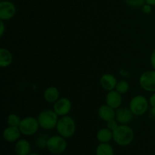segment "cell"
I'll use <instances>...</instances> for the list:
<instances>
[{"label": "cell", "instance_id": "cell-1", "mask_svg": "<svg viewBox=\"0 0 155 155\" xmlns=\"http://www.w3.org/2000/svg\"><path fill=\"white\" fill-rule=\"evenodd\" d=\"M134 131L127 124H120L113 131V140L120 146H127L134 139Z\"/></svg>", "mask_w": 155, "mask_h": 155}, {"label": "cell", "instance_id": "cell-2", "mask_svg": "<svg viewBox=\"0 0 155 155\" xmlns=\"http://www.w3.org/2000/svg\"><path fill=\"white\" fill-rule=\"evenodd\" d=\"M55 129L58 135L65 139H69L75 134L77 126L74 118L67 115L59 118Z\"/></svg>", "mask_w": 155, "mask_h": 155}, {"label": "cell", "instance_id": "cell-3", "mask_svg": "<svg viewBox=\"0 0 155 155\" xmlns=\"http://www.w3.org/2000/svg\"><path fill=\"white\" fill-rule=\"evenodd\" d=\"M58 117L54 110H42L37 117L39 127L45 130H51L56 128L59 120Z\"/></svg>", "mask_w": 155, "mask_h": 155}, {"label": "cell", "instance_id": "cell-4", "mask_svg": "<svg viewBox=\"0 0 155 155\" xmlns=\"http://www.w3.org/2000/svg\"><path fill=\"white\" fill-rule=\"evenodd\" d=\"M149 101L145 96L138 95L133 97L130 102L129 108L134 116H142L148 110Z\"/></svg>", "mask_w": 155, "mask_h": 155}, {"label": "cell", "instance_id": "cell-5", "mask_svg": "<svg viewBox=\"0 0 155 155\" xmlns=\"http://www.w3.org/2000/svg\"><path fill=\"white\" fill-rule=\"evenodd\" d=\"M68 143L66 139L60 135L52 136L48 138L46 148L51 154L54 155L61 154L66 151Z\"/></svg>", "mask_w": 155, "mask_h": 155}, {"label": "cell", "instance_id": "cell-6", "mask_svg": "<svg viewBox=\"0 0 155 155\" xmlns=\"http://www.w3.org/2000/svg\"><path fill=\"white\" fill-rule=\"evenodd\" d=\"M18 127L21 130V134L26 136H30L36 134L40 127L37 118L33 117H26L21 119V124Z\"/></svg>", "mask_w": 155, "mask_h": 155}, {"label": "cell", "instance_id": "cell-7", "mask_svg": "<svg viewBox=\"0 0 155 155\" xmlns=\"http://www.w3.org/2000/svg\"><path fill=\"white\" fill-rule=\"evenodd\" d=\"M141 88L148 92H155V70L147 71L139 77Z\"/></svg>", "mask_w": 155, "mask_h": 155}, {"label": "cell", "instance_id": "cell-8", "mask_svg": "<svg viewBox=\"0 0 155 155\" xmlns=\"http://www.w3.org/2000/svg\"><path fill=\"white\" fill-rule=\"evenodd\" d=\"M16 14V7L12 1L4 0L0 2V19L7 21L12 19Z\"/></svg>", "mask_w": 155, "mask_h": 155}, {"label": "cell", "instance_id": "cell-9", "mask_svg": "<svg viewBox=\"0 0 155 155\" xmlns=\"http://www.w3.org/2000/svg\"><path fill=\"white\" fill-rule=\"evenodd\" d=\"M72 109V103L68 98H60L54 103L53 110L59 117L68 115Z\"/></svg>", "mask_w": 155, "mask_h": 155}, {"label": "cell", "instance_id": "cell-10", "mask_svg": "<svg viewBox=\"0 0 155 155\" xmlns=\"http://www.w3.org/2000/svg\"><path fill=\"white\" fill-rule=\"evenodd\" d=\"M105 101L107 105L117 110L119 107H120L121 104L123 103L122 95L119 93L117 91L115 90V89L114 90L110 91L106 95Z\"/></svg>", "mask_w": 155, "mask_h": 155}, {"label": "cell", "instance_id": "cell-11", "mask_svg": "<svg viewBox=\"0 0 155 155\" xmlns=\"http://www.w3.org/2000/svg\"><path fill=\"white\" fill-rule=\"evenodd\" d=\"M21 132L19 127H8L4 130L2 133L3 139L7 142H16L19 140L21 136Z\"/></svg>", "mask_w": 155, "mask_h": 155}, {"label": "cell", "instance_id": "cell-12", "mask_svg": "<svg viewBox=\"0 0 155 155\" xmlns=\"http://www.w3.org/2000/svg\"><path fill=\"white\" fill-rule=\"evenodd\" d=\"M117 82L114 76L110 74H103L100 78V84L101 87L107 92L114 90Z\"/></svg>", "mask_w": 155, "mask_h": 155}, {"label": "cell", "instance_id": "cell-13", "mask_svg": "<svg viewBox=\"0 0 155 155\" xmlns=\"http://www.w3.org/2000/svg\"><path fill=\"white\" fill-rule=\"evenodd\" d=\"M133 114L130 108H120L119 107L116 110L115 119L120 124H128L133 120Z\"/></svg>", "mask_w": 155, "mask_h": 155}, {"label": "cell", "instance_id": "cell-14", "mask_svg": "<svg viewBox=\"0 0 155 155\" xmlns=\"http://www.w3.org/2000/svg\"><path fill=\"white\" fill-rule=\"evenodd\" d=\"M98 114L100 119L107 123L110 120L115 119L116 111H115V109L106 104L100 106L98 110Z\"/></svg>", "mask_w": 155, "mask_h": 155}, {"label": "cell", "instance_id": "cell-15", "mask_svg": "<svg viewBox=\"0 0 155 155\" xmlns=\"http://www.w3.org/2000/svg\"><path fill=\"white\" fill-rule=\"evenodd\" d=\"M15 150L17 155H28L30 154L31 145L27 139H20L15 142Z\"/></svg>", "mask_w": 155, "mask_h": 155}, {"label": "cell", "instance_id": "cell-16", "mask_svg": "<svg viewBox=\"0 0 155 155\" xmlns=\"http://www.w3.org/2000/svg\"><path fill=\"white\" fill-rule=\"evenodd\" d=\"M43 97L45 101L54 104L56 101L60 98V92L58 88L54 87V86H50L44 91Z\"/></svg>", "mask_w": 155, "mask_h": 155}, {"label": "cell", "instance_id": "cell-17", "mask_svg": "<svg viewBox=\"0 0 155 155\" xmlns=\"http://www.w3.org/2000/svg\"><path fill=\"white\" fill-rule=\"evenodd\" d=\"M13 61V56L12 52L5 48L0 49V67L6 68L10 66Z\"/></svg>", "mask_w": 155, "mask_h": 155}, {"label": "cell", "instance_id": "cell-18", "mask_svg": "<svg viewBox=\"0 0 155 155\" xmlns=\"http://www.w3.org/2000/svg\"><path fill=\"white\" fill-rule=\"evenodd\" d=\"M96 139L100 143H109L113 139V131L108 128H101L97 132Z\"/></svg>", "mask_w": 155, "mask_h": 155}, {"label": "cell", "instance_id": "cell-19", "mask_svg": "<svg viewBox=\"0 0 155 155\" xmlns=\"http://www.w3.org/2000/svg\"><path fill=\"white\" fill-rule=\"evenodd\" d=\"M96 155H114V150L109 143H100L95 149Z\"/></svg>", "mask_w": 155, "mask_h": 155}, {"label": "cell", "instance_id": "cell-20", "mask_svg": "<svg viewBox=\"0 0 155 155\" xmlns=\"http://www.w3.org/2000/svg\"><path fill=\"white\" fill-rule=\"evenodd\" d=\"M48 135L45 134V133H42V134L39 135L36 139V146L39 148H45L47 146V142L48 140Z\"/></svg>", "mask_w": 155, "mask_h": 155}, {"label": "cell", "instance_id": "cell-21", "mask_svg": "<svg viewBox=\"0 0 155 155\" xmlns=\"http://www.w3.org/2000/svg\"><path fill=\"white\" fill-rule=\"evenodd\" d=\"M21 117L16 114H11L7 118V124L9 127H18L21 124Z\"/></svg>", "mask_w": 155, "mask_h": 155}, {"label": "cell", "instance_id": "cell-22", "mask_svg": "<svg viewBox=\"0 0 155 155\" xmlns=\"http://www.w3.org/2000/svg\"><path fill=\"white\" fill-rule=\"evenodd\" d=\"M129 89H130V85H129L128 82L126 80H120V81L117 82L115 90L117 91L121 95H124L128 92Z\"/></svg>", "mask_w": 155, "mask_h": 155}, {"label": "cell", "instance_id": "cell-23", "mask_svg": "<svg viewBox=\"0 0 155 155\" xmlns=\"http://www.w3.org/2000/svg\"><path fill=\"white\" fill-rule=\"evenodd\" d=\"M126 4L130 7H142L146 3V0H125Z\"/></svg>", "mask_w": 155, "mask_h": 155}, {"label": "cell", "instance_id": "cell-24", "mask_svg": "<svg viewBox=\"0 0 155 155\" xmlns=\"http://www.w3.org/2000/svg\"><path fill=\"white\" fill-rule=\"evenodd\" d=\"M118 127H119V123L117 122L116 119L110 120L107 122V128H108L111 131H114Z\"/></svg>", "mask_w": 155, "mask_h": 155}, {"label": "cell", "instance_id": "cell-25", "mask_svg": "<svg viewBox=\"0 0 155 155\" xmlns=\"http://www.w3.org/2000/svg\"><path fill=\"white\" fill-rule=\"evenodd\" d=\"M142 12H143L145 14H148H148L151 13V12H152V6L147 4V3H145V4L142 6Z\"/></svg>", "mask_w": 155, "mask_h": 155}, {"label": "cell", "instance_id": "cell-26", "mask_svg": "<svg viewBox=\"0 0 155 155\" xmlns=\"http://www.w3.org/2000/svg\"><path fill=\"white\" fill-rule=\"evenodd\" d=\"M148 101H149V104L152 107V108H155V92H153Z\"/></svg>", "mask_w": 155, "mask_h": 155}, {"label": "cell", "instance_id": "cell-27", "mask_svg": "<svg viewBox=\"0 0 155 155\" xmlns=\"http://www.w3.org/2000/svg\"><path fill=\"white\" fill-rule=\"evenodd\" d=\"M150 61H151V64L152 66L153 69L155 70V49L151 53V58H150Z\"/></svg>", "mask_w": 155, "mask_h": 155}, {"label": "cell", "instance_id": "cell-28", "mask_svg": "<svg viewBox=\"0 0 155 155\" xmlns=\"http://www.w3.org/2000/svg\"><path fill=\"white\" fill-rule=\"evenodd\" d=\"M5 21H0V36H2L4 35L5 31Z\"/></svg>", "mask_w": 155, "mask_h": 155}, {"label": "cell", "instance_id": "cell-29", "mask_svg": "<svg viewBox=\"0 0 155 155\" xmlns=\"http://www.w3.org/2000/svg\"><path fill=\"white\" fill-rule=\"evenodd\" d=\"M146 3L151 6H155V0H146Z\"/></svg>", "mask_w": 155, "mask_h": 155}, {"label": "cell", "instance_id": "cell-30", "mask_svg": "<svg viewBox=\"0 0 155 155\" xmlns=\"http://www.w3.org/2000/svg\"><path fill=\"white\" fill-rule=\"evenodd\" d=\"M28 155H41V154H36V153H30V154H28Z\"/></svg>", "mask_w": 155, "mask_h": 155}, {"label": "cell", "instance_id": "cell-31", "mask_svg": "<svg viewBox=\"0 0 155 155\" xmlns=\"http://www.w3.org/2000/svg\"><path fill=\"white\" fill-rule=\"evenodd\" d=\"M8 1H14V0H8Z\"/></svg>", "mask_w": 155, "mask_h": 155}]
</instances>
